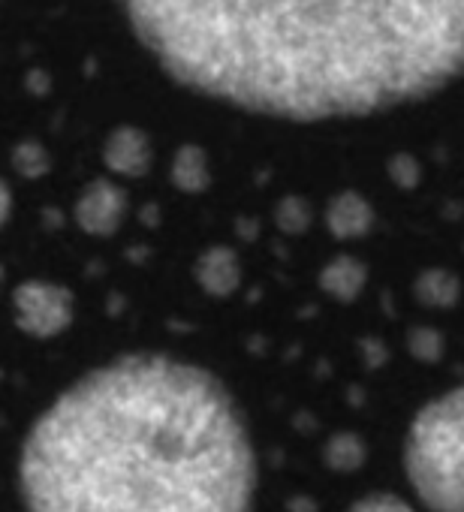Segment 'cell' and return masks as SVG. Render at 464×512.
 Here are the masks:
<instances>
[{
  "instance_id": "1",
  "label": "cell",
  "mask_w": 464,
  "mask_h": 512,
  "mask_svg": "<svg viewBox=\"0 0 464 512\" xmlns=\"http://www.w3.org/2000/svg\"><path fill=\"white\" fill-rule=\"evenodd\" d=\"M178 85L293 124L422 103L464 79V0H118Z\"/></svg>"
},
{
  "instance_id": "2",
  "label": "cell",
  "mask_w": 464,
  "mask_h": 512,
  "mask_svg": "<svg viewBox=\"0 0 464 512\" xmlns=\"http://www.w3.org/2000/svg\"><path fill=\"white\" fill-rule=\"evenodd\" d=\"M245 413L202 365L130 353L79 377L31 425L25 512H254Z\"/></svg>"
},
{
  "instance_id": "3",
  "label": "cell",
  "mask_w": 464,
  "mask_h": 512,
  "mask_svg": "<svg viewBox=\"0 0 464 512\" xmlns=\"http://www.w3.org/2000/svg\"><path fill=\"white\" fill-rule=\"evenodd\" d=\"M404 470L428 512H464V386L416 410L404 437Z\"/></svg>"
},
{
  "instance_id": "4",
  "label": "cell",
  "mask_w": 464,
  "mask_h": 512,
  "mask_svg": "<svg viewBox=\"0 0 464 512\" xmlns=\"http://www.w3.org/2000/svg\"><path fill=\"white\" fill-rule=\"evenodd\" d=\"M16 320L28 335L52 338L73 323V299L52 284H25L16 293Z\"/></svg>"
},
{
  "instance_id": "5",
  "label": "cell",
  "mask_w": 464,
  "mask_h": 512,
  "mask_svg": "<svg viewBox=\"0 0 464 512\" xmlns=\"http://www.w3.org/2000/svg\"><path fill=\"white\" fill-rule=\"evenodd\" d=\"M326 223L332 229L335 238L347 241V238H362L371 232L374 226V208L371 202L356 193V190H344L332 199L329 211H326Z\"/></svg>"
},
{
  "instance_id": "6",
  "label": "cell",
  "mask_w": 464,
  "mask_h": 512,
  "mask_svg": "<svg viewBox=\"0 0 464 512\" xmlns=\"http://www.w3.org/2000/svg\"><path fill=\"white\" fill-rule=\"evenodd\" d=\"M368 284V269L362 260H356V256H347L341 253L338 260H332L323 272H320V287L323 293H329L332 299L338 302H353L362 296Z\"/></svg>"
},
{
  "instance_id": "7",
  "label": "cell",
  "mask_w": 464,
  "mask_h": 512,
  "mask_svg": "<svg viewBox=\"0 0 464 512\" xmlns=\"http://www.w3.org/2000/svg\"><path fill=\"white\" fill-rule=\"evenodd\" d=\"M196 278L202 284V290L214 293V296H226L239 287V278H242V266L236 260V253L232 250H208L199 266H196Z\"/></svg>"
},
{
  "instance_id": "8",
  "label": "cell",
  "mask_w": 464,
  "mask_h": 512,
  "mask_svg": "<svg viewBox=\"0 0 464 512\" xmlns=\"http://www.w3.org/2000/svg\"><path fill=\"white\" fill-rule=\"evenodd\" d=\"M82 214V223L88 229H97V232H106V229H115L121 214H124V199L118 190H94L85 205L79 208Z\"/></svg>"
},
{
  "instance_id": "9",
  "label": "cell",
  "mask_w": 464,
  "mask_h": 512,
  "mask_svg": "<svg viewBox=\"0 0 464 512\" xmlns=\"http://www.w3.org/2000/svg\"><path fill=\"white\" fill-rule=\"evenodd\" d=\"M461 296V284L446 269H431L416 281V299L428 308H452Z\"/></svg>"
},
{
  "instance_id": "10",
  "label": "cell",
  "mask_w": 464,
  "mask_h": 512,
  "mask_svg": "<svg viewBox=\"0 0 464 512\" xmlns=\"http://www.w3.org/2000/svg\"><path fill=\"white\" fill-rule=\"evenodd\" d=\"M323 458L332 470L338 473H353L365 464L368 458V449H365V440L353 431H341L335 437H329L326 449H323Z\"/></svg>"
},
{
  "instance_id": "11",
  "label": "cell",
  "mask_w": 464,
  "mask_h": 512,
  "mask_svg": "<svg viewBox=\"0 0 464 512\" xmlns=\"http://www.w3.org/2000/svg\"><path fill=\"white\" fill-rule=\"evenodd\" d=\"M347 512H416V506L392 491H374L359 497Z\"/></svg>"
},
{
  "instance_id": "12",
  "label": "cell",
  "mask_w": 464,
  "mask_h": 512,
  "mask_svg": "<svg viewBox=\"0 0 464 512\" xmlns=\"http://www.w3.org/2000/svg\"><path fill=\"white\" fill-rule=\"evenodd\" d=\"M410 353L419 362H437L440 353H443V335L434 332L431 326H416L410 332Z\"/></svg>"
},
{
  "instance_id": "13",
  "label": "cell",
  "mask_w": 464,
  "mask_h": 512,
  "mask_svg": "<svg viewBox=\"0 0 464 512\" xmlns=\"http://www.w3.org/2000/svg\"><path fill=\"white\" fill-rule=\"evenodd\" d=\"M175 172H178V184L181 187H199L205 181V166H202V157L193 154V151H181L178 163H175Z\"/></svg>"
},
{
  "instance_id": "14",
  "label": "cell",
  "mask_w": 464,
  "mask_h": 512,
  "mask_svg": "<svg viewBox=\"0 0 464 512\" xmlns=\"http://www.w3.org/2000/svg\"><path fill=\"white\" fill-rule=\"evenodd\" d=\"M389 172H392V178L398 181V187H401V184H404V187H413V184H416V178H419V166H416V163H413V157H407V154L392 157Z\"/></svg>"
},
{
  "instance_id": "15",
  "label": "cell",
  "mask_w": 464,
  "mask_h": 512,
  "mask_svg": "<svg viewBox=\"0 0 464 512\" xmlns=\"http://www.w3.org/2000/svg\"><path fill=\"white\" fill-rule=\"evenodd\" d=\"M7 205H10V196H7V187L0 184V223H4V217H7Z\"/></svg>"
}]
</instances>
